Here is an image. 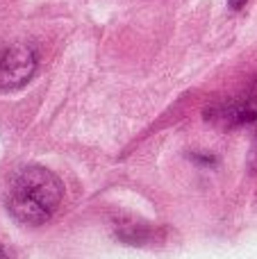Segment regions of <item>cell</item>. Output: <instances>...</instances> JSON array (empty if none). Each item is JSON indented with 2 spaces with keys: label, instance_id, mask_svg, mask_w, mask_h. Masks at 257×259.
<instances>
[{
  "label": "cell",
  "instance_id": "1",
  "mask_svg": "<svg viewBox=\"0 0 257 259\" xmlns=\"http://www.w3.org/2000/svg\"><path fill=\"white\" fill-rule=\"evenodd\" d=\"M64 196L62 180L46 166H25L7 187V209L23 225H44L53 219Z\"/></svg>",
  "mask_w": 257,
  "mask_h": 259
},
{
  "label": "cell",
  "instance_id": "2",
  "mask_svg": "<svg viewBox=\"0 0 257 259\" xmlns=\"http://www.w3.org/2000/svg\"><path fill=\"white\" fill-rule=\"evenodd\" d=\"M36 71V53L27 44H14L0 55V89L14 91L32 80Z\"/></svg>",
  "mask_w": 257,
  "mask_h": 259
},
{
  "label": "cell",
  "instance_id": "5",
  "mask_svg": "<svg viewBox=\"0 0 257 259\" xmlns=\"http://www.w3.org/2000/svg\"><path fill=\"white\" fill-rule=\"evenodd\" d=\"M0 259H12V252H9L7 246H3V243H0Z\"/></svg>",
  "mask_w": 257,
  "mask_h": 259
},
{
  "label": "cell",
  "instance_id": "6",
  "mask_svg": "<svg viewBox=\"0 0 257 259\" xmlns=\"http://www.w3.org/2000/svg\"><path fill=\"white\" fill-rule=\"evenodd\" d=\"M246 3V0H230V5H232V7H241V5H244Z\"/></svg>",
  "mask_w": 257,
  "mask_h": 259
},
{
  "label": "cell",
  "instance_id": "3",
  "mask_svg": "<svg viewBox=\"0 0 257 259\" xmlns=\"http://www.w3.org/2000/svg\"><path fill=\"white\" fill-rule=\"evenodd\" d=\"M207 121L217 123V125H223V127L257 123V82L237 100L219 105L217 109H209Z\"/></svg>",
  "mask_w": 257,
  "mask_h": 259
},
{
  "label": "cell",
  "instance_id": "4",
  "mask_svg": "<svg viewBox=\"0 0 257 259\" xmlns=\"http://www.w3.org/2000/svg\"><path fill=\"white\" fill-rule=\"evenodd\" d=\"M250 168L257 170V141L253 143V152H250Z\"/></svg>",
  "mask_w": 257,
  "mask_h": 259
}]
</instances>
